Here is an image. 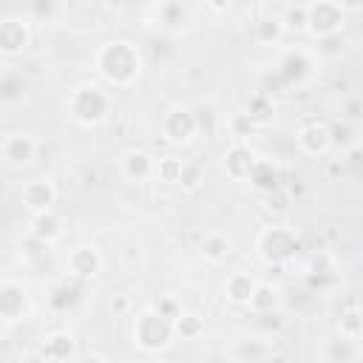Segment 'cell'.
Returning a JSON list of instances; mask_svg holds the SVG:
<instances>
[{"label":"cell","mask_w":363,"mask_h":363,"mask_svg":"<svg viewBox=\"0 0 363 363\" xmlns=\"http://www.w3.org/2000/svg\"><path fill=\"white\" fill-rule=\"evenodd\" d=\"M96 68L99 74L113 82V85H128L139 77L142 71V57L136 51V45L125 43V40H113V43H105L96 54Z\"/></svg>","instance_id":"6da1fadb"},{"label":"cell","mask_w":363,"mask_h":363,"mask_svg":"<svg viewBox=\"0 0 363 363\" xmlns=\"http://www.w3.org/2000/svg\"><path fill=\"white\" fill-rule=\"evenodd\" d=\"M173 332H176V326L167 315H162L159 309H147L133 323V343L145 352H159L170 343Z\"/></svg>","instance_id":"7a4b0ae2"},{"label":"cell","mask_w":363,"mask_h":363,"mask_svg":"<svg viewBox=\"0 0 363 363\" xmlns=\"http://www.w3.org/2000/svg\"><path fill=\"white\" fill-rule=\"evenodd\" d=\"M108 108H111V99L96 85H79L71 91L68 111L79 125H99L108 116Z\"/></svg>","instance_id":"3957f363"},{"label":"cell","mask_w":363,"mask_h":363,"mask_svg":"<svg viewBox=\"0 0 363 363\" xmlns=\"http://www.w3.org/2000/svg\"><path fill=\"white\" fill-rule=\"evenodd\" d=\"M258 250H261V258L267 264H281L298 250V235L289 227H269L261 233Z\"/></svg>","instance_id":"277c9868"},{"label":"cell","mask_w":363,"mask_h":363,"mask_svg":"<svg viewBox=\"0 0 363 363\" xmlns=\"http://www.w3.org/2000/svg\"><path fill=\"white\" fill-rule=\"evenodd\" d=\"M346 11L340 9L337 0H315L309 3V31L315 37H332L343 28Z\"/></svg>","instance_id":"5b68a950"},{"label":"cell","mask_w":363,"mask_h":363,"mask_svg":"<svg viewBox=\"0 0 363 363\" xmlns=\"http://www.w3.org/2000/svg\"><path fill=\"white\" fill-rule=\"evenodd\" d=\"M162 130H164V136L173 139V142H187V139L199 130V116L190 113L187 108H173V111L164 113Z\"/></svg>","instance_id":"8992f818"},{"label":"cell","mask_w":363,"mask_h":363,"mask_svg":"<svg viewBox=\"0 0 363 363\" xmlns=\"http://www.w3.org/2000/svg\"><path fill=\"white\" fill-rule=\"evenodd\" d=\"M28 312V298L23 292V286H17L14 281H3L0 286V315L6 323H14L20 318H26Z\"/></svg>","instance_id":"52a82bcc"},{"label":"cell","mask_w":363,"mask_h":363,"mask_svg":"<svg viewBox=\"0 0 363 363\" xmlns=\"http://www.w3.org/2000/svg\"><path fill=\"white\" fill-rule=\"evenodd\" d=\"M20 199H23V204H26L31 213H45V210L54 207L57 190H54L51 182H45V179H34V182H28V184L23 187Z\"/></svg>","instance_id":"ba28073f"},{"label":"cell","mask_w":363,"mask_h":363,"mask_svg":"<svg viewBox=\"0 0 363 363\" xmlns=\"http://www.w3.org/2000/svg\"><path fill=\"white\" fill-rule=\"evenodd\" d=\"M122 176L128 182H145V179L156 176V159L145 150H128L122 156Z\"/></svg>","instance_id":"9c48e42d"},{"label":"cell","mask_w":363,"mask_h":363,"mask_svg":"<svg viewBox=\"0 0 363 363\" xmlns=\"http://www.w3.org/2000/svg\"><path fill=\"white\" fill-rule=\"evenodd\" d=\"M295 139H298V147H301L303 153H309V156H320V153H326V147H329V142H332L329 128L320 125V122H309V125H303V128L298 130Z\"/></svg>","instance_id":"30bf717a"},{"label":"cell","mask_w":363,"mask_h":363,"mask_svg":"<svg viewBox=\"0 0 363 363\" xmlns=\"http://www.w3.org/2000/svg\"><path fill=\"white\" fill-rule=\"evenodd\" d=\"M255 162H258V156H255L247 145H233V147L224 153V167H227V173H230L235 182L250 179Z\"/></svg>","instance_id":"8fae6325"},{"label":"cell","mask_w":363,"mask_h":363,"mask_svg":"<svg viewBox=\"0 0 363 363\" xmlns=\"http://www.w3.org/2000/svg\"><path fill=\"white\" fill-rule=\"evenodd\" d=\"M65 267H68V272L74 278H94L99 272V267H102V258H99V252L94 247H77V250H71Z\"/></svg>","instance_id":"7c38bea8"},{"label":"cell","mask_w":363,"mask_h":363,"mask_svg":"<svg viewBox=\"0 0 363 363\" xmlns=\"http://www.w3.org/2000/svg\"><path fill=\"white\" fill-rule=\"evenodd\" d=\"M34 150H37V142L28 136V133H9L3 139V159L9 164H26L34 159Z\"/></svg>","instance_id":"4fadbf2b"},{"label":"cell","mask_w":363,"mask_h":363,"mask_svg":"<svg viewBox=\"0 0 363 363\" xmlns=\"http://www.w3.org/2000/svg\"><path fill=\"white\" fill-rule=\"evenodd\" d=\"M26 43H28V28L20 20H14V17H6L3 26H0V45H3V51L9 57L20 54L26 48Z\"/></svg>","instance_id":"5bb4252c"},{"label":"cell","mask_w":363,"mask_h":363,"mask_svg":"<svg viewBox=\"0 0 363 363\" xmlns=\"http://www.w3.org/2000/svg\"><path fill=\"white\" fill-rule=\"evenodd\" d=\"M31 233L40 244H54L60 235H62V227H60V218L54 216V210H45V213H34V221H31Z\"/></svg>","instance_id":"9a60e30c"},{"label":"cell","mask_w":363,"mask_h":363,"mask_svg":"<svg viewBox=\"0 0 363 363\" xmlns=\"http://www.w3.org/2000/svg\"><path fill=\"white\" fill-rule=\"evenodd\" d=\"M255 286H258V281H252L250 275L233 272V275L227 278V284H224V295H227V301H233V303H238V306H247L250 298H252V292H255Z\"/></svg>","instance_id":"2e32d148"},{"label":"cell","mask_w":363,"mask_h":363,"mask_svg":"<svg viewBox=\"0 0 363 363\" xmlns=\"http://www.w3.org/2000/svg\"><path fill=\"white\" fill-rule=\"evenodd\" d=\"M40 354H43L45 360H68V357L74 354V337H71L68 332H54V335H48V337L43 340Z\"/></svg>","instance_id":"e0dca14e"},{"label":"cell","mask_w":363,"mask_h":363,"mask_svg":"<svg viewBox=\"0 0 363 363\" xmlns=\"http://www.w3.org/2000/svg\"><path fill=\"white\" fill-rule=\"evenodd\" d=\"M201 252H204V258H207V261L218 264V261H224V258H227L230 244H227V238H224L221 233H210V235L204 238V244H201Z\"/></svg>","instance_id":"ac0fdd59"},{"label":"cell","mask_w":363,"mask_h":363,"mask_svg":"<svg viewBox=\"0 0 363 363\" xmlns=\"http://www.w3.org/2000/svg\"><path fill=\"white\" fill-rule=\"evenodd\" d=\"M275 303H278V292H275L269 284H258L247 306H250L252 312H269Z\"/></svg>","instance_id":"d6986e66"},{"label":"cell","mask_w":363,"mask_h":363,"mask_svg":"<svg viewBox=\"0 0 363 363\" xmlns=\"http://www.w3.org/2000/svg\"><path fill=\"white\" fill-rule=\"evenodd\" d=\"M281 23H284V28H295V31H303V28H309V6H289L286 11H284V17H281Z\"/></svg>","instance_id":"ffe728a7"},{"label":"cell","mask_w":363,"mask_h":363,"mask_svg":"<svg viewBox=\"0 0 363 363\" xmlns=\"http://www.w3.org/2000/svg\"><path fill=\"white\" fill-rule=\"evenodd\" d=\"M281 31H284V23H281V17H267V20L255 23V37H258L261 43L278 40V37H281Z\"/></svg>","instance_id":"44dd1931"},{"label":"cell","mask_w":363,"mask_h":363,"mask_svg":"<svg viewBox=\"0 0 363 363\" xmlns=\"http://www.w3.org/2000/svg\"><path fill=\"white\" fill-rule=\"evenodd\" d=\"M340 335L349 337V340L360 337V335H363V315L354 312V309H349V312L340 318Z\"/></svg>","instance_id":"7402d4cb"},{"label":"cell","mask_w":363,"mask_h":363,"mask_svg":"<svg viewBox=\"0 0 363 363\" xmlns=\"http://www.w3.org/2000/svg\"><path fill=\"white\" fill-rule=\"evenodd\" d=\"M182 167H184V164H182L179 159L164 156V159H159V162H156V176H159V179H167V182H179Z\"/></svg>","instance_id":"603a6c76"},{"label":"cell","mask_w":363,"mask_h":363,"mask_svg":"<svg viewBox=\"0 0 363 363\" xmlns=\"http://www.w3.org/2000/svg\"><path fill=\"white\" fill-rule=\"evenodd\" d=\"M173 326H176V332H179L182 337H196V335L201 332V320H199L196 315H179V318L173 320Z\"/></svg>","instance_id":"cb8c5ba5"},{"label":"cell","mask_w":363,"mask_h":363,"mask_svg":"<svg viewBox=\"0 0 363 363\" xmlns=\"http://www.w3.org/2000/svg\"><path fill=\"white\" fill-rule=\"evenodd\" d=\"M199 182H201V173H199V167H190V164H184V167H182V173H179V184H184L187 190H196V187H199Z\"/></svg>","instance_id":"d4e9b609"},{"label":"cell","mask_w":363,"mask_h":363,"mask_svg":"<svg viewBox=\"0 0 363 363\" xmlns=\"http://www.w3.org/2000/svg\"><path fill=\"white\" fill-rule=\"evenodd\" d=\"M343 11H360L363 9V0H337Z\"/></svg>","instance_id":"484cf974"},{"label":"cell","mask_w":363,"mask_h":363,"mask_svg":"<svg viewBox=\"0 0 363 363\" xmlns=\"http://www.w3.org/2000/svg\"><path fill=\"white\" fill-rule=\"evenodd\" d=\"M207 3H210L213 11H224L227 9V0H207Z\"/></svg>","instance_id":"4316f807"}]
</instances>
